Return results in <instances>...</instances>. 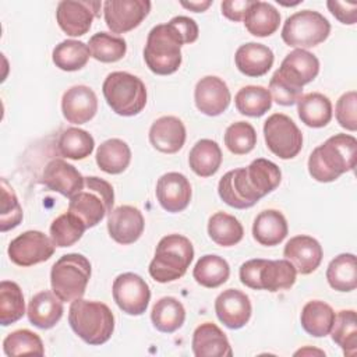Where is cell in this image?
Wrapping results in <instances>:
<instances>
[{"label": "cell", "instance_id": "40", "mask_svg": "<svg viewBox=\"0 0 357 357\" xmlns=\"http://www.w3.org/2000/svg\"><path fill=\"white\" fill-rule=\"evenodd\" d=\"M234 105L244 116L261 117L272 107V96L264 86L247 85L236 93Z\"/></svg>", "mask_w": 357, "mask_h": 357}, {"label": "cell", "instance_id": "28", "mask_svg": "<svg viewBox=\"0 0 357 357\" xmlns=\"http://www.w3.org/2000/svg\"><path fill=\"white\" fill-rule=\"evenodd\" d=\"M287 233V220L283 213L276 209H265L254 219L252 236L261 245H278L286 238Z\"/></svg>", "mask_w": 357, "mask_h": 357}, {"label": "cell", "instance_id": "6", "mask_svg": "<svg viewBox=\"0 0 357 357\" xmlns=\"http://www.w3.org/2000/svg\"><path fill=\"white\" fill-rule=\"evenodd\" d=\"M192 258L194 247L185 236L167 234L158 243L148 271L159 283L173 282L187 272Z\"/></svg>", "mask_w": 357, "mask_h": 357}, {"label": "cell", "instance_id": "25", "mask_svg": "<svg viewBox=\"0 0 357 357\" xmlns=\"http://www.w3.org/2000/svg\"><path fill=\"white\" fill-rule=\"evenodd\" d=\"M195 357H231L233 351L223 331L213 322H204L192 333Z\"/></svg>", "mask_w": 357, "mask_h": 357}, {"label": "cell", "instance_id": "44", "mask_svg": "<svg viewBox=\"0 0 357 357\" xmlns=\"http://www.w3.org/2000/svg\"><path fill=\"white\" fill-rule=\"evenodd\" d=\"M91 56L100 63H116L121 60L127 52V43L123 38L107 32H98L88 42Z\"/></svg>", "mask_w": 357, "mask_h": 357}, {"label": "cell", "instance_id": "51", "mask_svg": "<svg viewBox=\"0 0 357 357\" xmlns=\"http://www.w3.org/2000/svg\"><path fill=\"white\" fill-rule=\"evenodd\" d=\"M170 22L177 28L184 43H192L198 39L199 29H198L197 22L192 18L185 17V15H178V17L172 18Z\"/></svg>", "mask_w": 357, "mask_h": 357}, {"label": "cell", "instance_id": "26", "mask_svg": "<svg viewBox=\"0 0 357 357\" xmlns=\"http://www.w3.org/2000/svg\"><path fill=\"white\" fill-rule=\"evenodd\" d=\"M273 52L257 42H248L241 45L234 54V63L237 70L247 77L265 75L273 66Z\"/></svg>", "mask_w": 357, "mask_h": 357}, {"label": "cell", "instance_id": "15", "mask_svg": "<svg viewBox=\"0 0 357 357\" xmlns=\"http://www.w3.org/2000/svg\"><path fill=\"white\" fill-rule=\"evenodd\" d=\"M100 6L102 3L96 0H63L56 10L57 24L68 36H82L99 15Z\"/></svg>", "mask_w": 357, "mask_h": 357}, {"label": "cell", "instance_id": "7", "mask_svg": "<svg viewBox=\"0 0 357 357\" xmlns=\"http://www.w3.org/2000/svg\"><path fill=\"white\" fill-rule=\"evenodd\" d=\"M240 282L254 290H287L296 283L297 271L287 259H250L240 266Z\"/></svg>", "mask_w": 357, "mask_h": 357}, {"label": "cell", "instance_id": "2", "mask_svg": "<svg viewBox=\"0 0 357 357\" xmlns=\"http://www.w3.org/2000/svg\"><path fill=\"white\" fill-rule=\"evenodd\" d=\"M319 73L317 56L304 49H294L282 61L269 81L273 100L282 106H291L303 96V86Z\"/></svg>", "mask_w": 357, "mask_h": 357}, {"label": "cell", "instance_id": "12", "mask_svg": "<svg viewBox=\"0 0 357 357\" xmlns=\"http://www.w3.org/2000/svg\"><path fill=\"white\" fill-rule=\"evenodd\" d=\"M268 149L280 159H293L303 148V134L296 123L283 113H273L264 123Z\"/></svg>", "mask_w": 357, "mask_h": 357}, {"label": "cell", "instance_id": "9", "mask_svg": "<svg viewBox=\"0 0 357 357\" xmlns=\"http://www.w3.org/2000/svg\"><path fill=\"white\" fill-rule=\"evenodd\" d=\"M91 279V262L82 254H66L52 266V291L63 301L71 303L81 298Z\"/></svg>", "mask_w": 357, "mask_h": 357}, {"label": "cell", "instance_id": "24", "mask_svg": "<svg viewBox=\"0 0 357 357\" xmlns=\"http://www.w3.org/2000/svg\"><path fill=\"white\" fill-rule=\"evenodd\" d=\"M184 123L174 116H163L156 119L149 128L151 145L163 153L178 152L185 142Z\"/></svg>", "mask_w": 357, "mask_h": 357}, {"label": "cell", "instance_id": "1", "mask_svg": "<svg viewBox=\"0 0 357 357\" xmlns=\"http://www.w3.org/2000/svg\"><path fill=\"white\" fill-rule=\"evenodd\" d=\"M282 172L276 163L258 158L247 167L227 172L218 184L220 199L231 208L247 209L254 206L266 194L280 184Z\"/></svg>", "mask_w": 357, "mask_h": 357}, {"label": "cell", "instance_id": "20", "mask_svg": "<svg viewBox=\"0 0 357 357\" xmlns=\"http://www.w3.org/2000/svg\"><path fill=\"white\" fill-rule=\"evenodd\" d=\"M155 191L160 206L172 213L184 211L191 201V184L184 174L177 172L160 176Z\"/></svg>", "mask_w": 357, "mask_h": 357}, {"label": "cell", "instance_id": "35", "mask_svg": "<svg viewBox=\"0 0 357 357\" xmlns=\"http://www.w3.org/2000/svg\"><path fill=\"white\" fill-rule=\"evenodd\" d=\"M326 280L337 291H351L357 287L356 255L350 252L339 254L326 268Z\"/></svg>", "mask_w": 357, "mask_h": 357}, {"label": "cell", "instance_id": "30", "mask_svg": "<svg viewBox=\"0 0 357 357\" xmlns=\"http://www.w3.org/2000/svg\"><path fill=\"white\" fill-rule=\"evenodd\" d=\"M297 112L305 126L321 128L332 119V103L324 93L310 92L297 100Z\"/></svg>", "mask_w": 357, "mask_h": 357}, {"label": "cell", "instance_id": "53", "mask_svg": "<svg viewBox=\"0 0 357 357\" xmlns=\"http://www.w3.org/2000/svg\"><path fill=\"white\" fill-rule=\"evenodd\" d=\"M296 356H305V354H319V356H325V353L322 351V350H317V349H310V347H305V349H301V350H298V351H296L294 353Z\"/></svg>", "mask_w": 357, "mask_h": 357}, {"label": "cell", "instance_id": "34", "mask_svg": "<svg viewBox=\"0 0 357 357\" xmlns=\"http://www.w3.org/2000/svg\"><path fill=\"white\" fill-rule=\"evenodd\" d=\"M151 321L159 332L173 333L183 326L185 321V310L177 298L166 296L153 304Z\"/></svg>", "mask_w": 357, "mask_h": 357}, {"label": "cell", "instance_id": "36", "mask_svg": "<svg viewBox=\"0 0 357 357\" xmlns=\"http://www.w3.org/2000/svg\"><path fill=\"white\" fill-rule=\"evenodd\" d=\"M230 275V266L227 261L215 254H206L201 257L192 271L195 282L204 287L215 289L222 286Z\"/></svg>", "mask_w": 357, "mask_h": 357}, {"label": "cell", "instance_id": "33", "mask_svg": "<svg viewBox=\"0 0 357 357\" xmlns=\"http://www.w3.org/2000/svg\"><path fill=\"white\" fill-rule=\"evenodd\" d=\"M188 165L199 177L213 176L222 165V151L212 139H199L190 151Z\"/></svg>", "mask_w": 357, "mask_h": 357}, {"label": "cell", "instance_id": "37", "mask_svg": "<svg viewBox=\"0 0 357 357\" xmlns=\"http://www.w3.org/2000/svg\"><path fill=\"white\" fill-rule=\"evenodd\" d=\"M208 234L218 245L231 247L244 236L243 225L237 218L226 212H216L208 220Z\"/></svg>", "mask_w": 357, "mask_h": 357}, {"label": "cell", "instance_id": "29", "mask_svg": "<svg viewBox=\"0 0 357 357\" xmlns=\"http://www.w3.org/2000/svg\"><path fill=\"white\" fill-rule=\"evenodd\" d=\"M243 21L251 35L265 38L278 31L280 24V14L271 3L252 0Z\"/></svg>", "mask_w": 357, "mask_h": 357}, {"label": "cell", "instance_id": "22", "mask_svg": "<svg viewBox=\"0 0 357 357\" xmlns=\"http://www.w3.org/2000/svg\"><path fill=\"white\" fill-rule=\"evenodd\" d=\"M61 112L68 123L85 124L98 112V98L89 86L74 85L63 95Z\"/></svg>", "mask_w": 357, "mask_h": 357}, {"label": "cell", "instance_id": "19", "mask_svg": "<svg viewBox=\"0 0 357 357\" xmlns=\"http://www.w3.org/2000/svg\"><path fill=\"white\" fill-rule=\"evenodd\" d=\"M215 312L225 326L240 329L250 321L252 307L245 293L237 289H227L216 297Z\"/></svg>", "mask_w": 357, "mask_h": 357}, {"label": "cell", "instance_id": "43", "mask_svg": "<svg viewBox=\"0 0 357 357\" xmlns=\"http://www.w3.org/2000/svg\"><path fill=\"white\" fill-rule=\"evenodd\" d=\"M86 230L85 223L74 213L66 212L50 225V238L56 247L64 248L75 244Z\"/></svg>", "mask_w": 357, "mask_h": 357}, {"label": "cell", "instance_id": "39", "mask_svg": "<svg viewBox=\"0 0 357 357\" xmlns=\"http://www.w3.org/2000/svg\"><path fill=\"white\" fill-rule=\"evenodd\" d=\"M91 56L89 46L81 40L67 39L56 45L52 60L63 71H77L85 67Z\"/></svg>", "mask_w": 357, "mask_h": 357}, {"label": "cell", "instance_id": "48", "mask_svg": "<svg viewBox=\"0 0 357 357\" xmlns=\"http://www.w3.org/2000/svg\"><path fill=\"white\" fill-rule=\"evenodd\" d=\"M335 114H336V120L340 127H343L349 131L357 130V93H356V91H349L337 99Z\"/></svg>", "mask_w": 357, "mask_h": 357}, {"label": "cell", "instance_id": "23", "mask_svg": "<svg viewBox=\"0 0 357 357\" xmlns=\"http://www.w3.org/2000/svg\"><path fill=\"white\" fill-rule=\"evenodd\" d=\"M42 180L49 190L60 192L67 198H71L81 191L85 183V177L63 159L50 160L45 166Z\"/></svg>", "mask_w": 357, "mask_h": 357}, {"label": "cell", "instance_id": "41", "mask_svg": "<svg viewBox=\"0 0 357 357\" xmlns=\"http://www.w3.org/2000/svg\"><path fill=\"white\" fill-rule=\"evenodd\" d=\"M95 148L93 137L81 128L70 127L60 134L57 149L63 158L82 160L88 158Z\"/></svg>", "mask_w": 357, "mask_h": 357}, {"label": "cell", "instance_id": "21", "mask_svg": "<svg viewBox=\"0 0 357 357\" xmlns=\"http://www.w3.org/2000/svg\"><path fill=\"white\" fill-rule=\"evenodd\" d=\"M322 255L324 251L318 240L307 234L291 237L283 250L284 259L290 261L297 273L301 275L312 273L319 266Z\"/></svg>", "mask_w": 357, "mask_h": 357}, {"label": "cell", "instance_id": "49", "mask_svg": "<svg viewBox=\"0 0 357 357\" xmlns=\"http://www.w3.org/2000/svg\"><path fill=\"white\" fill-rule=\"evenodd\" d=\"M326 6L332 15L342 24L353 25L357 21V3H347V1H337V0H329L326 1Z\"/></svg>", "mask_w": 357, "mask_h": 357}, {"label": "cell", "instance_id": "5", "mask_svg": "<svg viewBox=\"0 0 357 357\" xmlns=\"http://www.w3.org/2000/svg\"><path fill=\"white\" fill-rule=\"evenodd\" d=\"M184 40L177 28L169 21L153 26L146 38L144 60L148 68L158 75H169L181 64V46Z\"/></svg>", "mask_w": 357, "mask_h": 357}, {"label": "cell", "instance_id": "47", "mask_svg": "<svg viewBox=\"0 0 357 357\" xmlns=\"http://www.w3.org/2000/svg\"><path fill=\"white\" fill-rule=\"evenodd\" d=\"M22 208L14 190L8 185L6 178H1V211H0V230L4 233L17 227L22 220Z\"/></svg>", "mask_w": 357, "mask_h": 357}, {"label": "cell", "instance_id": "4", "mask_svg": "<svg viewBox=\"0 0 357 357\" xmlns=\"http://www.w3.org/2000/svg\"><path fill=\"white\" fill-rule=\"evenodd\" d=\"M68 324L78 337L92 346L106 343L114 331V315L100 301L77 298L68 310Z\"/></svg>", "mask_w": 357, "mask_h": 357}, {"label": "cell", "instance_id": "50", "mask_svg": "<svg viewBox=\"0 0 357 357\" xmlns=\"http://www.w3.org/2000/svg\"><path fill=\"white\" fill-rule=\"evenodd\" d=\"M252 0H225L220 3L222 14L234 22L243 21Z\"/></svg>", "mask_w": 357, "mask_h": 357}, {"label": "cell", "instance_id": "18", "mask_svg": "<svg viewBox=\"0 0 357 357\" xmlns=\"http://www.w3.org/2000/svg\"><path fill=\"white\" fill-rule=\"evenodd\" d=\"M145 222L141 211L132 205L114 208L107 218V230L110 237L123 245L135 243L144 233Z\"/></svg>", "mask_w": 357, "mask_h": 357}, {"label": "cell", "instance_id": "31", "mask_svg": "<svg viewBox=\"0 0 357 357\" xmlns=\"http://www.w3.org/2000/svg\"><path fill=\"white\" fill-rule=\"evenodd\" d=\"M335 321V311L333 308L321 300L308 301L300 315V322L303 329L314 336V337H324L329 335L332 325Z\"/></svg>", "mask_w": 357, "mask_h": 357}, {"label": "cell", "instance_id": "11", "mask_svg": "<svg viewBox=\"0 0 357 357\" xmlns=\"http://www.w3.org/2000/svg\"><path fill=\"white\" fill-rule=\"evenodd\" d=\"M329 33L331 24L321 13L303 10L284 21L280 35L287 46L305 50L326 40Z\"/></svg>", "mask_w": 357, "mask_h": 357}, {"label": "cell", "instance_id": "3", "mask_svg": "<svg viewBox=\"0 0 357 357\" xmlns=\"http://www.w3.org/2000/svg\"><path fill=\"white\" fill-rule=\"evenodd\" d=\"M357 139L349 134H336L317 146L308 158V173L319 183L337 180L356 166Z\"/></svg>", "mask_w": 357, "mask_h": 357}, {"label": "cell", "instance_id": "27", "mask_svg": "<svg viewBox=\"0 0 357 357\" xmlns=\"http://www.w3.org/2000/svg\"><path fill=\"white\" fill-rule=\"evenodd\" d=\"M63 301L49 290L36 293L28 304V319L39 329L53 328L63 317Z\"/></svg>", "mask_w": 357, "mask_h": 357}, {"label": "cell", "instance_id": "13", "mask_svg": "<svg viewBox=\"0 0 357 357\" xmlns=\"http://www.w3.org/2000/svg\"><path fill=\"white\" fill-rule=\"evenodd\" d=\"M113 300L117 307L128 315H142L151 300L148 283L137 273L126 272L113 282Z\"/></svg>", "mask_w": 357, "mask_h": 357}, {"label": "cell", "instance_id": "38", "mask_svg": "<svg viewBox=\"0 0 357 357\" xmlns=\"http://www.w3.org/2000/svg\"><path fill=\"white\" fill-rule=\"evenodd\" d=\"M332 340L343 350L344 356H356L357 353V319L354 310H342L335 314L331 329Z\"/></svg>", "mask_w": 357, "mask_h": 357}, {"label": "cell", "instance_id": "52", "mask_svg": "<svg viewBox=\"0 0 357 357\" xmlns=\"http://www.w3.org/2000/svg\"><path fill=\"white\" fill-rule=\"evenodd\" d=\"M184 8L187 10H191L194 13H202L205 11L211 4L212 1L211 0H201V1H181L180 3Z\"/></svg>", "mask_w": 357, "mask_h": 357}, {"label": "cell", "instance_id": "46", "mask_svg": "<svg viewBox=\"0 0 357 357\" xmlns=\"http://www.w3.org/2000/svg\"><path fill=\"white\" fill-rule=\"evenodd\" d=\"M225 145L234 155H245L257 145L255 128L247 121H236L226 128Z\"/></svg>", "mask_w": 357, "mask_h": 357}, {"label": "cell", "instance_id": "14", "mask_svg": "<svg viewBox=\"0 0 357 357\" xmlns=\"http://www.w3.org/2000/svg\"><path fill=\"white\" fill-rule=\"evenodd\" d=\"M54 244L45 233L28 230L17 236L8 244L7 254L18 266H32L47 261L54 252Z\"/></svg>", "mask_w": 357, "mask_h": 357}, {"label": "cell", "instance_id": "16", "mask_svg": "<svg viewBox=\"0 0 357 357\" xmlns=\"http://www.w3.org/2000/svg\"><path fill=\"white\" fill-rule=\"evenodd\" d=\"M148 0H106L103 17L113 33H126L137 28L151 11Z\"/></svg>", "mask_w": 357, "mask_h": 357}, {"label": "cell", "instance_id": "17", "mask_svg": "<svg viewBox=\"0 0 357 357\" xmlns=\"http://www.w3.org/2000/svg\"><path fill=\"white\" fill-rule=\"evenodd\" d=\"M194 100L201 113L206 116H219L229 107L231 95L222 78L206 75L197 82Z\"/></svg>", "mask_w": 357, "mask_h": 357}, {"label": "cell", "instance_id": "8", "mask_svg": "<svg viewBox=\"0 0 357 357\" xmlns=\"http://www.w3.org/2000/svg\"><path fill=\"white\" fill-rule=\"evenodd\" d=\"M113 204L114 191L112 184L100 177L91 176L85 177L82 190L70 198L68 212L77 215L89 229L112 212Z\"/></svg>", "mask_w": 357, "mask_h": 357}, {"label": "cell", "instance_id": "10", "mask_svg": "<svg viewBox=\"0 0 357 357\" xmlns=\"http://www.w3.org/2000/svg\"><path fill=\"white\" fill-rule=\"evenodd\" d=\"M102 92L109 107L119 116H135L146 105L145 84L126 71L110 73L103 81Z\"/></svg>", "mask_w": 357, "mask_h": 357}, {"label": "cell", "instance_id": "45", "mask_svg": "<svg viewBox=\"0 0 357 357\" xmlns=\"http://www.w3.org/2000/svg\"><path fill=\"white\" fill-rule=\"evenodd\" d=\"M3 350L4 354L8 357L22 354H45L42 339L28 329H18L8 333L3 340Z\"/></svg>", "mask_w": 357, "mask_h": 357}, {"label": "cell", "instance_id": "32", "mask_svg": "<svg viewBox=\"0 0 357 357\" xmlns=\"http://www.w3.org/2000/svg\"><path fill=\"white\" fill-rule=\"evenodd\" d=\"M131 162V149L123 139L110 138L102 142L96 151V163L107 174L123 173Z\"/></svg>", "mask_w": 357, "mask_h": 357}, {"label": "cell", "instance_id": "42", "mask_svg": "<svg viewBox=\"0 0 357 357\" xmlns=\"http://www.w3.org/2000/svg\"><path fill=\"white\" fill-rule=\"evenodd\" d=\"M25 314V303L21 287L11 280L0 283V324L8 326L20 321Z\"/></svg>", "mask_w": 357, "mask_h": 357}]
</instances>
